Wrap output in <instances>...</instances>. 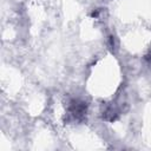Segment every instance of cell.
<instances>
[{
	"label": "cell",
	"instance_id": "obj_4",
	"mask_svg": "<svg viewBox=\"0 0 151 151\" xmlns=\"http://www.w3.org/2000/svg\"><path fill=\"white\" fill-rule=\"evenodd\" d=\"M145 60H146V61H151V47L149 48L147 53L145 54Z\"/></svg>",
	"mask_w": 151,
	"mask_h": 151
},
{
	"label": "cell",
	"instance_id": "obj_2",
	"mask_svg": "<svg viewBox=\"0 0 151 151\" xmlns=\"http://www.w3.org/2000/svg\"><path fill=\"white\" fill-rule=\"evenodd\" d=\"M120 114V107L116 103L106 104L101 111V118L106 122H114Z\"/></svg>",
	"mask_w": 151,
	"mask_h": 151
},
{
	"label": "cell",
	"instance_id": "obj_1",
	"mask_svg": "<svg viewBox=\"0 0 151 151\" xmlns=\"http://www.w3.org/2000/svg\"><path fill=\"white\" fill-rule=\"evenodd\" d=\"M88 104L81 98H71L66 105L65 122L72 124L83 123L86 119Z\"/></svg>",
	"mask_w": 151,
	"mask_h": 151
},
{
	"label": "cell",
	"instance_id": "obj_3",
	"mask_svg": "<svg viewBox=\"0 0 151 151\" xmlns=\"http://www.w3.org/2000/svg\"><path fill=\"white\" fill-rule=\"evenodd\" d=\"M109 46H110V48H111V51L113 52V51H116L117 50V46H118V44H117V40H116V37L114 35H110L109 37Z\"/></svg>",
	"mask_w": 151,
	"mask_h": 151
}]
</instances>
